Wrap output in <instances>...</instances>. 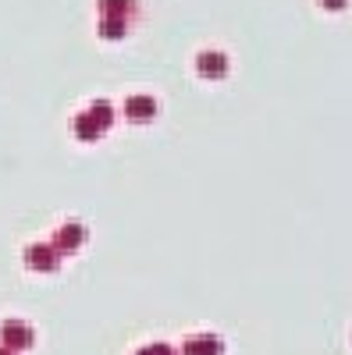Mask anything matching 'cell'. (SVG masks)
<instances>
[{"mask_svg":"<svg viewBox=\"0 0 352 355\" xmlns=\"http://www.w3.org/2000/svg\"><path fill=\"white\" fill-rule=\"evenodd\" d=\"M33 327H28L25 320H4L0 323V345L11 348V352H25V348H33Z\"/></svg>","mask_w":352,"mask_h":355,"instance_id":"6da1fadb","label":"cell"},{"mask_svg":"<svg viewBox=\"0 0 352 355\" xmlns=\"http://www.w3.org/2000/svg\"><path fill=\"white\" fill-rule=\"evenodd\" d=\"M25 263L40 274H50V270H57V263H61V252H57L53 242H36V245L25 249Z\"/></svg>","mask_w":352,"mask_h":355,"instance_id":"7a4b0ae2","label":"cell"},{"mask_svg":"<svg viewBox=\"0 0 352 355\" xmlns=\"http://www.w3.org/2000/svg\"><path fill=\"white\" fill-rule=\"evenodd\" d=\"M196 68H199V75H203V78H224V75H228V61H224V53H214V50L199 53Z\"/></svg>","mask_w":352,"mask_h":355,"instance_id":"3957f363","label":"cell"},{"mask_svg":"<svg viewBox=\"0 0 352 355\" xmlns=\"http://www.w3.org/2000/svg\"><path fill=\"white\" fill-rule=\"evenodd\" d=\"M82 239H85V231L78 224H65L61 231L53 234V245H57V252H75L82 245Z\"/></svg>","mask_w":352,"mask_h":355,"instance_id":"277c9868","label":"cell"},{"mask_svg":"<svg viewBox=\"0 0 352 355\" xmlns=\"http://www.w3.org/2000/svg\"><path fill=\"white\" fill-rule=\"evenodd\" d=\"M125 114L132 117V121H150V117L157 114V100H150V96H132V100L125 103Z\"/></svg>","mask_w":352,"mask_h":355,"instance_id":"5b68a950","label":"cell"},{"mask_svg":"<svg viewBox=\"0 0 352 355\" xmlns=\"http://www.w3.org/2000/svg\"><path fill=\"white\" fill-rule=\"evenodd\" d=\"M185 355H221V341L210 334L192 338V341H185Z\"/></svg>","mask_w":352,"mask_h":355,"instance_id":"8992f818","label":"cell"},{"mask_svg":"<svg viewBox=\"0 0 352 355\" xmlns=\"http://www.w3.org/2000/svg\"><path fill=\"white\" fill-rule=\"evenodd\" d=\"M100 132H103V128H100V121H97L90 110H85L82 117H75V135H78V139H97Z\"/></svg>","mask_w":352,"mask_h":355,"instance_id":"52a82bcc","label":"cell"},{"mask_svg":"<svg viewBox=\"0 0 352 355\" xmlns=\"http://www.w3.org/2000/svg\"><path fill=\"white\" fill-rule=\"evenodd\" d=\"M100 36H107V40H121V36H125V18L103 15V21H100Z\"/></svg>","mask_w":352,"mask_h":355,"instance_id":"ba28073f","label":"cell"},{"mask_svg":"<svg viewBox=\"0 0 352 355\" xmlns=\"http://www.w3.org/2000/svg\"><path fill=\"white\" fill-rule=\"evenodd\" d=\"M100 11L114 18H128L132 15V0H100Z\"/></svg>","mask_w":352,"mask_h":355,"instance_id":"9c48e42d","label":"cell"},{"mask_svg":"<svg viewBox=\"0 0 352 355\" xmlns=\"http://www.w3.org/2000/svg\"><path fill=\"white\" fill-rule=\"evenodd\" d=\"M90 114H93L97 121H100V128H107V125H110V117H114V114H110V107H107L103 100H97V103L90 107Z\"/></svg>","mask_w":352,"mask_h":355,"instance_id":"30bf717a","label":"cell"},{"mask_svg":"<svg viewBox=\"0 0 352 355\" xmlns=\"http://www.w3.org/2000/svg\"><path fill=\"white\" fill-rule=\"evenodd\" d=\"M139 355H171V348L167 345H150V348H142Z\"/></svg>","mask_w":352,"mask_h":355,"instance_id":"8fae6325","label":"cell"},{"mask_svg":"<svg viewBox=\"0 0 352 355\" xmlns=\"http://www.w3.org/2000/svg\"><path fill=\"white\" fill-rule=\"evenodd\" d=\"M320 4H324V8H331V11H342V8L349 4V0H320Z\"/></svg>","mask_w":352,"mask_h":355,"instance_id":"7c38bea8","label":"cell"},{"mask_svg":"<svg viewBox=\"0 0 352 355\" xmlns=\"http://www.w3.org/2000/svg\"><path fill=\"white\" fill-rule=\"evenodd\" d=\"M0 355H15V352H11V348H4V345H0Z\"/></svg>","mask_w":352,"mask_h":355,"instance_id":"4fadbf2b","label":"cell"}]
</instances>
